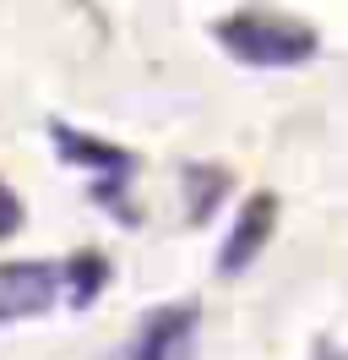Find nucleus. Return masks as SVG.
<instances>
[{
    "instance_id": "1",
    "label": "nucleus",
    "mask_w": 348,
    "mask_h": 360,
    "mask_svg": "<svg viewBox=\"0 0 348 360\" xmlns=\"http://www.w3.org/2000/svg\"><path fill=\"white\" fill-rule=\"evenodd\" d=\"M213 44L250 71H294L321 55V33L304 17H288L272 6H239L213 22Z\"/></svg>"
},
{
    "instance_id": "3",
    "label": "nucleus",
    "mask_w": 348,
    "mask_h": 360,
    "mask_svg": "<svg viewBox=\"0 0 348 360\" xmlns=\"http://www.w3.org/2000/svg\"><path fill=\"white\" fill-rule=\"evenodd\" d=\"M49 142H55L60 164H71V169H82V175L98 180V202H114V186H126V180L136 175V153H130V148L104 142V136H93V131H76L60 115L49 120Z\"/></svg>"
},
{
    "instance_id": "5",
    "label": "nucleus",
    "mask_w": 348,
    "mask_h": 360,
    "mask_svg": "<svg viewBox=\"0 0 348 360\" xmlns=\"http://www.w3.org/2000/svg\"><path fill=\"white\" fill-rule=\"evenodd\" d=\"M60 300V268L55 262H0V328L44 316Z\"/></svg>"
},
{
    "instance_id": "2",
    "label": "nucleus",
    "mask_w": 348,
    "mask_h": 360,
    "mask_svg": "<svg viewBox=\"0 0 348 360\" xmlns=\"http://www.w3.org/2000/svg\"><path fill=\"white\" fill-rule=\"evenodd\" d=\"M196 333H201V306L169 300V306H152L109 360H196Z\"/></svg>"
},
{
    "instance_id": "7",
    "label": "nucleus",
    "mask_w": 348,
    "mask_h": 360,
    "mask_svg": "<svg viewBox=\"0 0 348 360\" xmlns=\"http://www.w3.org/2000/svg\"><path fill=\"white\" fill-rule=\"evenodd\" d=\"M104 284H109V262L98 251H76L60 268V290L71 295V306H93V300L104 295Z\"/></svg>"
},
{
    "instance_id": "4",
    "label": "nucleus",
    "mask_w": 348,
    "mask_h": 360,
    "mask_svg": "<svg viewBox=\"0 0 348 360\" xmlns=\"http://www.w3.org/2000/svg\"><path fill=\"white\" fill-rule=\"evenodd\" d=\"M278 191H250L245 202H239L234 224H229V235H223V246H218V273L223 278H234V273H245L250 262H261V251H267V240H272V229H278Z\"/></svg>"
},
{
    "instance_id": "8",
    "label": "nucleus",
    "mask_w": 348,
    "mask_h": 360,
    "mask_svg": "<svg viewBox=\"0 0 348 360\" xmlns=\"http://www.w3.org/2000/svg\"><path fill=\"white\" fill-rule=\"evenodd\" d=\"M17 229H22V197L0 180V240H6V235H17Z\"/></svg>"
},
{
    "instance_id": "6",
    "label": "nucleus",
    "mask_w": 348,
    "mask_h": 360,
    "mask_svg": "<svg viewBox=\"0 0 348 360\" xmlns=\"http://www.w3.org/2000/svg\"><path fill=\"white\" fill-rule=\"evenodd\" d=\"M223 197H229V169L223 164H191L185 169V213H191V224H207Z\"/></svg>"
}]
</instances>
